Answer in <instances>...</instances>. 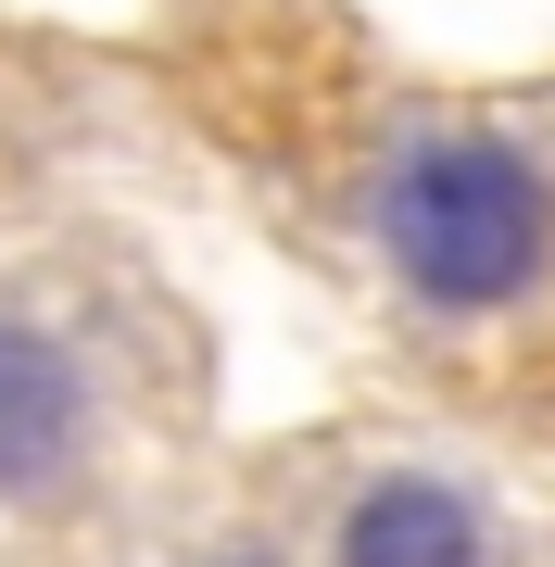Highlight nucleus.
<instances>
[{"instance_id":"nucleus-1","label":"nucleus","mask_w":555,"mask_h":567,"mask_svg":"<svg viewBox=\"0 0 555 567\" xmlns=\"http://www.w3.org/2000/svg\"><path fill=\"white\" fill-rule=\"evenodd\" d=\"M379 252L417 303L442 316H493L555 265V189L517 140H404L379 164Z\"/></svg>"},{"instance_id":"nucleus-2","label":"nucleus","mask_w":555,"mask_h":567,"mask_svg":"<svg viewBox=\"0 0 555 567\" xmlns=\"http://www.w3.org/2000/svg\"><path fill=\"white\" fill-rule=\"evenodd\" d=\"M102 442V404H89V365L51 341L39 316H0V505H39L63 492Z\"/></svg>"},{"instance_id":"nucleus-3","label":"nucleus","mask_w":555,"mask_h":567,"mask_svg":"<svg viewBox=\"0 0 555 567\" xmlns=\"http://www.w3.org/2000/svg\"><path fill=\"white\" fill-rule=\"evenodd\" d=\"M480 555H493V529L454 480H379L341 517V567H480Z\"/></svg>"},{"instance_id":"nucleus-4","label":"nucleus","mask_w":555,"mask_h":567,"mask_svg":"<svg viewBox=\"0 0 555 567\" xmlns=\"http://www.w3.org/2000/svg\"><path fill=\"white\" fill-rule=\"evenodd\" d=\"M227 567H278V555H227Z\"/></svg>"}]
</instances>
